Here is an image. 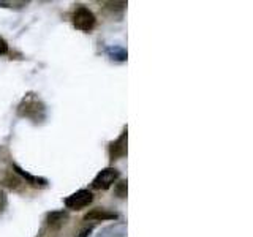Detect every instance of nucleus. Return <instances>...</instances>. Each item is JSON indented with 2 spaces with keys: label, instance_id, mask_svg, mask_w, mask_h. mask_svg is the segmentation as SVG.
Returning a JSON list of instances; mask_svg holds the SVG:
<instances>
[{
  "label": "nucleus",
  "instance_id": "nucleus-1",
  "mask_svg": "<svg viewBox=\"0 0 253 237\" xmlns=\"http://www.w3.org/2000/svg\"><path fill=\"white\" fill-rule=\"evenodd\" d=\"M18 111L22 117L32 118V120H35V122L43 120L44 116H46L44 105L35 97V95H29V97L24 98Z\"/></svg>",
  "mask_w": 253,
  "mask_h": 237
},
{
  "label": "nucleus",
  "instance_id": "nucleus-2",
  "mask_svg": "<svg viewBox=\"0 0 253 237\" xmlns=\"http://www.w3.org/2000/svg\"><path fill=\"white\" fill-rule=\"evenodd\" d=\"M95 24H97V19H95V14L85 6H79L76 8V11L73 13V26L81 30V32H90Z\"/></svg>",
  "mask_w": 253,
  "mask_h": 237
},
{
  "label": "nucleus",
  "instance_id": "nucleus-3",
  "mask_svg": "<svg viewBox=\"0 0 253 237\" xmlns=\"http://www.w3.org/2000/svg\"><path fill=\"white\" fill-rule=\"evenodd\" d=\"M93 201V195L89 190H79V192L70 195L65 199V205L71 210H81L83 207H87Z\"/></svg>",
  "mask_w": 253,
  "mask_h": 237
},
{
  "label": "nucleus",
  "instance_id": "nucleus-4",
  "mask_svg": "<svg viewBox=\"0 0 253 237\" xmlns=\"http://www.w3.org/2000/svg\"><path fill=\"white\" fill-rule=\"evenodd\" d=\"M119 176H121V172L116 168H106L97 174V177L92 182V187L95 190H108L119 179Z\"/></svg>",
  "mask_w": 253,
  "mask_h": 237
},
{
  "label": "nucleus",
  "instance_id": "nucleus-5",
  "mask_svg": "<svg viewBox=\"0 0 253 237\" xmlns=\"http://www.w3.org/2000/svg\"><path fill=\"white\" fill-rule=\"evenodd\" d=\"M126 154V130L109 146V158L111 160H119Z\"/></svg>",
  "mask_w": 253,
  "mask_h": 237
},
{
  "label": "nucleus",
  "instance_id": "nucleus-6",
  "mask_svg": "<svg viewBox=\"0 0 253 237\" xmlns=\"http://www.w3.org/2000/svg\"><path fill=\"white\" fill-rule=\"evenodd\" d=\"M117 213L114 212H108L106 209H93L92 212H89L84 217V220L87 221H101V220H116Z\"/></svg>",
  "mask_w": 253,
  "mask_h": 237
},
{
  "label": "nucleus",
  "instance_id": "nucleus-7",
  "mask_svg": "<svg viewBox=\"0 0 253 237\" xmlns=\"http://www.w3.org/2000/svg\"><path fill=\"white\" fill-rule=\"evenodd\" d=\"M13 168L16 169V172L19 174V176H22L24 179L27 180V184L30 185H34V187H44L47 184V180L46 179H42V177H35V176H32V174L26 172L22 168H19L18 164H13Z\"/></svg>",
  "mask_w": 253,
  "mask_h": 237
},
{
  "label": "nucleus",
  "instance_id": "nucleus-8",
  "mask_svg": "<svg viewBox=\"0 0 253 237\" xmlns=\"http://www.w3.org/2000/svg\"><path fill=\"white\" fill-rule=\"evenodd\" d=\"M108 55L113 60H117V62H124L126 60V51L121 46H111L108 47Z\"/></svg>",
  "mask_w": 253,
  "mask_h": 237
},
{
  "label": "nucleus",
  "instance_id": "nucleus-9",
  "mask_svg": "<svg viewBox=\"0 0 253 237\" xmlns=\"http://www.w3.org/2000/svg\"><path fill=\"white\" fill-rule=\"evenodd\" d=\"M116 195L119 198H122V199L126 196V182L125 180H122L121 184H117V187H116Z\"/></svg>",
  "mask_w": 253,
  "mask_h": 237
},
{
  "label": "nucleus",
  "instance_id": "nucleus-10",
  "mask_svg": "<svg viewBox=\"0 0 253 237\" xmlns=\"http://www.w3.org/2000/svg\"><path fill=\"white\" fill-rule=\"evenodd\" d=\"M65 218H67L65 213H57V212H54V213H51V215H49V225H52V223H59V221L65 220Z\"/></svg>",
  "mask_w": 253,
  "mask_h": 237
},
{
  "label": "nucleus",
  "instance_id": "nucleus-11",
  "mask_svg": "<svg viewBox=\"0 0 253 237\" xmlns=\"http://www.w3.org/2000/svg\"><path fill=\"white\" fill-rule=\"evenodd\" d=\"M5 52H8V44L5 40L0 37V54H5Z\"/></svg>",
  "mask_w": 253,
  "mask_h": 237
},
{
  "label": "nucleus",
  "instance_id": "nucleus-12",
  "mask_svg": "<svg viewBox=\"0 0 253 237\" xmlns=\"http://www.w3.org/2000/svg\"><path fill=\"white\" fill-rule=\"evenodd\" d=\"M92 229H93V226H89V228H84L81 233H79V236L78 237H87L90 233H92Z\"/></svg>",
  "mask_w": 253,
  "mask_h": 237
},
{
  "label": "nucleus",
  "instance_id": "nucleus-13",
  "mask_svg": "<svg viewBox=\"0 0 253 237\" xmlns=\"http://www.w3.org/2000/svg\"><path fill=\"white\" fill-rule=\"evenodd\" d=\"M5 202H6V199H5V195H3V192H2V190H0V210L3 209Z\"/></svg>",
  "mask_w": 253,
  "mask_h": 237
}]
</instances>
